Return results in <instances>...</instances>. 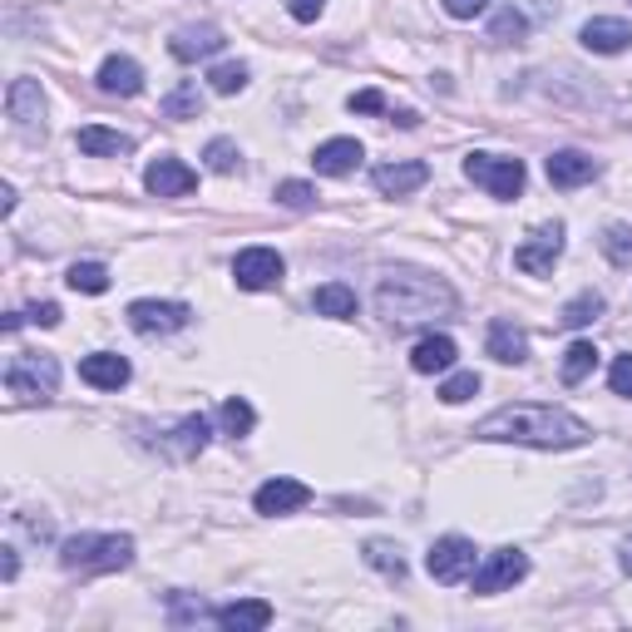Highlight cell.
I'll return each mask as SVG.
<instances>
[{
  "instance_id": "1",
  "label": "cell",
  "mask_w": 632,
  "mask_h": 632,
  "mask_svg": "<svg viewBox=\"0 0 632 632\" xmlns=\"http://www.w3.org/2000/svg\"><path fill=\"white\" fill-rule=\"evenodd\" d=\"M474 435L504 444H533V450H573V444H588L592 430L558 405H504V410L484 415Z\"/></svg>"
},
{
  "instance_id": "2",
  "label": "cell",
  "mask_w": 632,
  "mask_h": 632,
  "mask_svg": "<svg viewBox=\"0 0 632 632\" xmlns=\"http://www.w3.org/2000/svg\"><path fill=\"white\" fill-rule=\"evenodd\" d=\"M375 312L391 326H425L454 312V292L430 272H385L375 286Z\"/></svg>"
},
{
  "instance_id": "3",
  "label": "cell",
  "mask_w": 632,
  "mask_h": 632,
  "mask_svg": "<svg viewBox=\"0 0 632 632\" xmlns=\"http://www.w3.org/2000/svg\"><path fill=\"white\" fill-rule=\"evenodd\" d=\"M134 563V539L128 533H69L59 543V568L69 573H114Z\"/></svg>"
},
{
  "instance_id": "4",
  "label": "cell",
  "mask_w": 632,
  "mask_h": 632,
  "mask_svg": "<svg viewBox=\"0 0 632 632\" xmlns=\"http://www.w3.org/2000/svg\"><path fill=\"white\" fill-rule=\"evenodd\" d=\"M59 385V361L45 351H20L5 365V391L15 400H49Z\"/></svg>"
},
{
  "instance_id": "5",
  "label": "cell",
  "mask_w": 632,
  "mask_h": 632,
  "mask_svg": "<svg viewBox=\"0 0 632 632\" xmlns=\"http://www.w3.org/2000/svg\"><path fill=\"white\" fill-rule=\"evenodd\" d=\"M464 173H470L489 198H519L523 193V163H519V158L470 154V158H464Z\"/></svg>"
},
{
  "instance_id": "6",
  "label": "cell",
  "mask_w": 632,
  "mask_h": 632,
  "mask_svg": "<svg viewBox=\"0 0 632 632\" xmlns=\"http://www.w3.org/2000/svg\"><path fill=\"white\" fill-rule=\"evenodd\" d=\"M5 114H10V128H15L20 138L45 134V94H40V79H10Z\"/></svg>"
},
{
  "instance_id": "7",
  "label": "cell",
  "mask_w": 632,
  "mask_h": 632,
  "mask_svg": "<svg viewBox=\"0 0 632 632\" xmlns=\"http://www.w3.org/2000/svg\"><path fill=\"white\" fill-rule=\"evenodd\" d=\"M286 262L276 257V247H242V252L233 257V276L242 292H272L276 282H282Z\"/></svg>"
},
{
  "instance_id": "8",
  "label": "cell",
  "mask_w": 632,
  "mask_h": 632,
  "mask_svg": "<svg viewBox=\"0 0 632 632\" xmlns=\"http://www.w3.org/2000/svg\"><path fill=\"white\" fill-rule=\"evenodd\" d=\"M523 573H529V558H523L519 549H494L489 558L470 573V583H474V592H479V598H494V592L514 588Z\"/></svg>"
},
{
  "instance_id": "9",
  "label": "cell",
  "mask_w": 632,
  "mask_h": 632,
  "mask_svg": "<svg viewBox=\"0 0 632 632\" xmlns=\"http://www.w3.org/2000/svg\"><path fill=\"white\" fill-rule=\"evenodd\" d=\"M425 568H430L435 583H464L474 573V543L450 533V539H435L430 553H425Z\"/></svg>"
},
{
  "instance_id": "10",
  "label": "cell",
  "mask_w": 632,
  "mask_h": 632,
  "mask_svg": "<svg viewBox=\"0 0 632 632\" xmlns=\"http://www.w3.org/2000/svg\"><path fill=\"white\" fill-rule=\"evenodd\" d=\"M563 252V223H543L529 233V242H519V252H514V267L529 276H543L553 272V262H558Z\"/></svg>"
},
{
  "instance_id": "11",
  "label": "cell",
  "mask_w": 632,
  "mask_h": 632,
  "mask_svg": "<svg viewBox=\"0 0 632 632\" xmlns=\"http://www.w3.org/2000/svg\"><path fill=\"white\" fill-rule=\"evenodd\" d=\"M188 306L183 302H134L128 306V326L138 336H168V331H183L188 326Z\"/></svg>"
},
{
  "instance_id": "12",
  "label": "cell",
  "mask_w": 632,
  "mask_h": 632,
  "mask_svg": "<svg viewBox=\"0 0 632 632\" xmlns=\"http://www.w3.org/2000/svg\"><path fill=\"white\" fill-rule=\"evenodd\" d=\"M144 183H148V193H154V198H183V193H193V188H198V173L183 163V158H154L148 173H144Z\"/></svg>"
},
{
  "instance_id": "13",
  "label": "cell",
  "mask_w": 632,
  "mask_h": 632,
  "mask_svg": "<svg viewBox=\"0 0 632 632\" xmlns=\"http://www.w3.org/2000/svg\"><path fill=\"white\" fill-rule=\"evenodd\" d=\"M312 499V489H306L302 479H292V474H276V479H267L262 489L252 494V504H257V514H292V509H302V504Z\"/></svg>"
},
{
  "instance_id": "14",
  "label": "cell",
  "mask_w": 632,
  "mask_h": 632,
  "mask_svg": "<svg viewBox=\"0 0 632 632\" xmlns=\"http://www.w3.org/2000/svg\"><path fill=\"white\" fill-rule=\"evenodd\" d=\"M128 361L124 356H114V351H94V356H84L79 361V381L84 385H94V391H119V385H128Z\"/></svg>"
},
{
  "instance_id": "15",
  "label": "cell",
  "mask_w": 632,
  "mask_h": 632,
  "mask_svg": "<svg viewBox=\"0 0 632 632\" xmlns=\"http://www.w3.org/2000/svg\"><path fill=\"white\" fill-rule=\"evenodd\" d=\"M213 622H217V628H227V632H262L267 622H272V602L237 598V602H227V608H217Z\"/></svg>"
},
{
  "instance_id": "16",
  "label": "cell",
  "mask_w": 632,
  "mask_h": 632,
  "mask_svg": "<svg viewBox=\"0 0 632 632\" xmlns=\"http://www.w3.org/2000/svg\"><path fill=\"white\" fill-rule=\"evenodd\" d=\"M361 158H365V148L356 144V138H326L312 154V163H316V173H326V178H346Z\"/></svg>"
},
{
  "instance_id": "17",
  "label": "cell",
  "mask_w": 632,
  "mask_h": 632,
  "mask_svg": "<svg viewBox=\"0 0 632 632\" xmlns=\"http://www.w3.org/2000/svg\"><path fill=\"white\" fill-rule=\"evenodd\" d=\"M588 178H598V158L578 154V148H558V154L549 158V183L553 188H578V183H588Z\"/></svg>"
},
{
  "instance_id": "18",
  "label": "cell",
  "mask_w": 632,
  "mask_h": 632,
  "mask_svg": "<svg viewBox=\"0 0 632 632\" xmlns=\"http://www.w3.org/2000/svg\"><path fill=\"white\" fill-rule=\"evenodd\" d=\"M168 49H173V59L193 65V59H207V55H217V49H223V30H213V25H188V30H178V35L168 40Z\"/></svg>"
},
{
  "instance_id": "19",
  "label": "cell",
  "mask_w": 632,
  "mask_h": 632,
  "mask_svg": "<svg viewBox=\"0 0 632 632\" xmlns=\"http://www.w3.org/2000/svg\"><path fill=\"white\" fill-rule=\"evenodd\" d=\"M632 40V25L628 20H612V15H598L583 25V45L592 49V55H618V49H628Z\"/></svg>"
},
{
  "instance_id": "20",
  "label": "cell",
  "mask_w": 632,
  "mask_h": 632,
  "mask_svg": "<svg viewBox=\"0 0 632 632\" xmlns=\"http://www.w3.org/2000/svg\"><path fill=\"white\" fill-rule=\"evenodd\" d=\"M99 89H104V94H138V89H144V69L134 65V59L128 55H109L104 65H99Z\"/></svg>"
},
{
  "instance_id": "21",
  "label": "cell",
  "mask_w": 632,
  "mask_h": 632,
  "mask_svg": "<svg viewBox=\"0 0 632 632\" xmlns=\"http://www.w3.org/2000/svg\"><path fill=\"white\" fill-rule=\"evenodd\" d=\"M371 178H375V188H381L385 198H405V193H415V188L430 178V168H425V163H381Z\"/></svg>"
},
{
  "instance_id": "22",
  "label": "cell",
  "mask_w": 632,
  "mask_h": 632,
  "mask_svg": "<svg viewBox=\"0 0 632 632\" xmlns=\"http://www.w3.org/2000/svg\"><path fill=\"white\" fill-rule=\"evenodd\" d=\"M454 356H460V346H454L450 336H420V341H415V351H410V365L420 375H435V371H450Z\"/></svg>"
},
{
  "instance_id": "23",
  "label": "cell",
  "mask_w": 632,
  "mask_h": 632,
  "mask_svg": "<svg viewBox=\"0 0 632 632\" xmlns=\"http://www.w3.org/2000/svg\"><path fill=\"white\" fill-rule=\"evenodd\" d=\"M75 144H79V154H89V158H119V154H128V148H134V138L119 134V128L89 124V128H79V134H75Z\"/></svg>"
},
{
  "instance_id": "24",
  "label": "cell",
  "mask_w": 632,
  "mask_h": 632,
  "mask_svg": "<svg viewBox=\"0 0 632 632\" xmlns=\"http://www.w3.org/2000/svg\"><path fill=\"white\" fill-rule=\"evenodd\" d=\"M489 356L504 365H519L523 356H529V336H523L514 321H494L489 326Z\"/></svg>"
},
{
  "instance_id": "25",
  "label": "cell",
  "mask_w": 632,
  "mask_h": 632,
  "mask_svg": "<svg viewBox=\"0 0 632 632\" xmlns=\"http://www.w3.org/2000/svg\"><path fill=\"white\" fill-rule=\"evenodd\" d=\"M312 306L316 316H336V321H346V316H356V292L346 282H326L312 292Z\"/></svg>"
},
{
  "instance_id": "26",
  "label": "cell",
  "mask_w": 632,
  "mask_h": 632,
  "mask_svg": "<svg viewBox=\"0 0 632 632\" xmlns=\"http://www.w3.org/2000/svg\"><path fill=\"white\" fill-rule=\"evenodd\" d=\"M592 365H598V346L573 341L568 351H563V385H583L592 375Z\"/></svg>"
},
{
  "instance_id": "27",
  "label": "cell",
  "mask_w": 632,
  "mask_h": 632,
  "mask_svg": "<svg viewBox=\"0 0 632 632\" xmlns=\"http://www.w3.org/2000/svg\"><path fill=\"white\" fill-rule=\"evenodd\" d=\"M198 114H203V89L193 79H183L178 89L163 94V119H198Z\"/></svg>"
},
{
  "instance_id": "28",
  "label": "cell",
  "mask_w": 632,
  "mask_h": 632,
  "mask_svg": "<svg viewBox=\"0 0 632 632\" xmlns=\"http://www.w3.org/2000/svg\"><path fill=\"white\" fill-rule=\"evenodd\" d=\"M75 292H84V296H99V292H109V272L99 262H75L69 267V276H65Z\"/></svg>"
},
{
  "instance_id": "29",
  "label": "cell",
  "mask_w": 632,
  "mask_h": 632,
  "mask_svg": "<svg viewBox=\"0 0 632 632\" xmlns=\"http://www.w3.org/2000/svg\"><path fill=\"white\" fill-rule=\"evenodd\" d=\"M203 444H207V420H203V415H188V420H178V430H173V450L183 454V460H188V454H198Z\"/></svg>"
},
{
  "instance_id": "30",
  "label": "cell",
  "mask_w": 632,
  "mask_h": 632,
  "mask_svg": "<svg viewBox=\"0 0 632 632\" xmlns=\"http://www.w3.org/2000/svg\"><path fill=\"white\" fill-rule=\"evenodd\" d=\"M217 420H223L227 435H247L257 425V410L242 400V395H233V400H223V410H217Z\"/></svg>"
},
{
  "instance_id": "31",
  "label": "cell",
  "mask_w": 632,
  "mask_h": 632,
  "mask_svg": "<svg viewBox=\"0 0 632 632\" xmlns=\"http://www.w3.org/2000/svg\"><path fill=\"white\" fill-rule=\"evenodd\" d=\"M365 563H371V568H381L385 578H405V558H400V549H395V543H365Z\"/></svg>"
},
{
  "instance_id": "32",
  "label": "cell",
  "mask_w": 632,
  "mask_h": 632,
  "mask_svg": "<svg viewBox=\"0 0 632 632\" xmlns=\"http://www.w3.org/2000/svg\"><path fill=\"white\" fill-rule=\"evenodd\" d=\"M217 608H207L203 598H188V592H168V618L173 622H203V618H213Z\"/></svg>"
},
{
  "instance_id": "33",
  "label": "cell",
  "mask_w": 632,
  "mask_h": 632,
  "mask_svg": "<svg viewBox=\"0 0 632 632\" xmlns=\"http://www.w3.org/2000/svg\"><path fill=\"white\" fill-rule=\"evenodd\" d=\"M207 84H213V94H242V89H247V65H213Z\"/></svg>"
},
{
  "instance_id": "34",
  "label": "cell",
  "mask_w": 632,
  "mask_h": 632,
  "mask_svg": "<svg viewBox=\"0 0 632 632\" xmlns=\"http://www.w3.org/2000/svg\"><path fill=\"white\" fill-rule=\"evenodd\" d=\"M203 158H207V168H213V173H237V144L233 138H213V144L203 148Z\"/></svg>"
},
{
  "instance_id": "35",
  "label": "cell",
  "mask_w": 632,
  "mask_h": 632,
  "mask_svg": "<svg viewBox=\"0 0 632 632\" xmlns=\"http://www.w3.org/2000/svg\"><path fill=\"white\" fill-rule=\"evenodd\" d=\"M598 312H602V296L598 292H583V296H573V302L563 306V326H588Z\"/></svg>"
},
{
  "instance_id": "36",
  "label": "cell",
  "mask_w": 632,
  "mask_h": 632,
  "mask_svg": "<svg viewBox=\"0 0 632 632\" xmlns=\"http://www.w3.org/2000/svg\"><path fill=\"white\" fill-rule=\"evenodd\" d=\"M470 395H479V375H474V371H460V375H450V381L440 385V400L444 405H464Z\"/></svg>"
},
{
  "instance_id": "37",
  "label": "cell",
  "mask_w": 632,
  "mask_h": 632,
  "mask_svg": "<svg viewBox=\"0 0 632 632\" xmlns=\"http://www.w3.org/2000/svg\"><path fill=\"white\" fill-rule=\"evenodd\" d=\"M523 30H529V20L519 15V10H499L494 15V25H489V40H499V45H509V40H523Z\"/></svg>"
},
{
  "instance_id": "38",
  "label": "cell",
  "mask_w": 632,
  "mask_h": 632,
  "mask_svg": "<svg viewBox=\"0 0 632 632\" xmlns=\"http://www.w3.org/2000/svg\"><path fill=\"white\" fill-rule=\"evenodd\" d=\"M602 252L618 267H632V227H608V233H602Z\"/></svg>"
},
{
  "instance_id": "39",
  "label": "cell",
  "mask_w": 632,
  "mask_h": 632,
  "mask_svg": "<svg viewBox=\"0 0 632 632\" xmlns=\"http://www.w3.org/2000/svg\"><path fill=\"white\" fill-rule=\"evenodd\" d=\"M276 203H282V207H312V203H316V188H312V183H296V178H286V183H276Z\"/></svg>"
},
{
  "instance_id": "40",
  "label": "cell",
  "mask_w": 632,
  "mask_h": 632,
  "mask_svg": "<svg viewBox=\"0 0 632 632\" xmlns=\"http://www.w3.org/2000/svg\"><path fill=\"white\" fill-rule=\"evenodd\" d=\"M608 381H612V395H628L632 400V356H618V361H612Z\"/></svg>"
},
{
  "instance_id": "41",
  "label": "cell",
  "mask_w": 632,
  "mask_h": 632,
  "mask_svg": "<svg viewBox=\"0 0 632 632\" xmlns=\"http://www.w3.org/2000/svg\"><path fill=\"white\" fill-rule=\"evenodd\" d=\"M444 10H450L454 20H474V15L489 10V0H444Z\"/></svg>"
},
{
  "instance_id": "42",
  "label": "cell",
  "mask_w": 632,
  "mask_h": 632,
  "mask_svg": "<svg viewBox=\"0 0 632 632\" xmlns=\"http://www.w3.org/2000/svg\"><path fill=\"white\" fill-rule=\"evenodd\" d=\"M286 10H292V20H302V25H312V20L326 10V0H286Z\"/></svg>"
},
{
  "instance_id": "43",
  "label": "cell",
  "mask_w": 632,
  "mask_h": 632,
  "mask_svg": "<svg viewBox=\"0 0 632 632\" xmlns=\"http://www.w3.org/2000/svg\"><path fill=\"white\" fill-rule=\"evenodd\" d=\"M25 316H30L35 326H59V306H55V302H35Z\"/></svg>"
},
{
  "instance_id": "44",
  "label": "cell",
  "mask_w": 632,
  "mask_h": 632,
  "mask_svg": "<svg viewBox=\"0 0 632 632\" xmlns=\"http://www.w3.org/2000/svg\"><path fill=\"white\" fill-rule=\"evenodd\" d=\"M381 104H385V99L375 94V89H361V94H351V109H356V114H381Z\"/></svg>"
},
{
  "instance_id": "45",
  "label": "cell",
  "mask_w": 632,
  "mask_h": 632,
  "mask_svg": "<svg viewBox=\"0 0 632 632\" xmlns=\"http://www.w3.org/2000/svg\"><path fill=\"white\" fill-rule=\"evenodd\" d=\"M0 213H15V188H0Z\"/></svg>"
},
{
  "instance_id": "46",
  "label": "cell",
  "mask_w": 632,
  "mask_h": 632,
  "mask_svg": "<svg viewBox=\"0 0 632 632\" xmlns=\"http://www.w3.org/2000/svg\"><path fill=\"white\" fill-rule=\"evenodd\" d=\"M622 568H628V573H632V539H628V543H622Z\"/></svg>"
}]
</instances>
